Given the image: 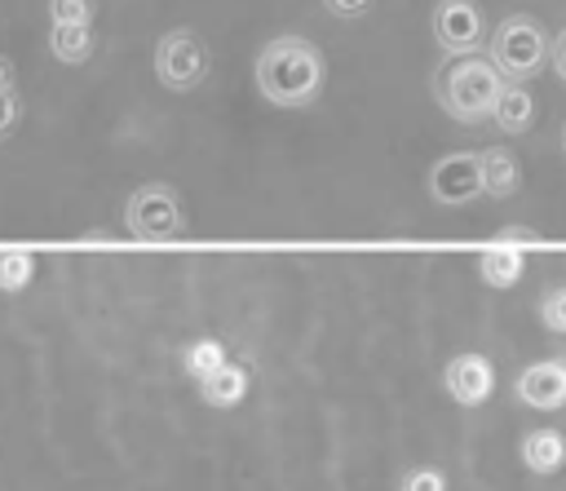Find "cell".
<instances>
[{
  "instance_id": "1",
  "label": "cell",
  "mask_w": 566,
  "mask_h": 491,
  "mask_svg": "<svg viewBox=\"0 0 566 491\" xmlns=\"http://www.w3.org/2000/svg\"><path fill=\"white\" fill-rule=\"evenodd\" d=\"M256 93L279 111H301L323 93L327 66L305 35H274L252 62Z\"/></svg>"
},
{
  "instance_id": "2",
  "label": "cell",
  "mask_w": 566,
  "mask_h": 491,
  "mask_svg": "<svg viewBox=\"0 0 566 491\" xmlns=\"http://www.w3.org/2000/svg\"><path fill=\"white\" fill-rule=\"evenodd\" d=\"M504 84H509V80L495 71V62L482 58V53H473V58H455V62L447 66L438 97H442V111H447L451 119H460V124H482V119L495 115V102H500Z\"/></svg>"
},
{
  "instance_id": "3",
  "label": "cell",
  "mask_w": 566,
  "mask_h": 491,
  "mask_svg": "<svg viewBox=\"0 0 566 491\" xmlns=\"http://www.w3.org/2000/svg\"><path fill=\"white\" fill-rule=\"evenodd\" d=\"M548 53H553V40H548V31L539 27V18H531V13H509V18L491 31V40H486V58L495 62V71H500L509 84L535 80V75L544 71Z\"/></svg>"
},
{
  "instance_id": "4",
  "label": "cell",
  "mask_w": 566,
  "mask_h": 491,
  "mask_svg": "<svg viewBox=\"0 0 566 491\" xmlns=\"http://www.w3.org/2000/svg\"><path fill=\"white\" fill-rule=\"evenodd\" d=\"M124 226L142 243H168V239H177L186 230V212H181L177 190L172 186H159V181L137 186L128 195V203H124Z\"/></svg>"
},
{
  "instance_id": "5",
  "label": "cell",
  "mask_w": 566,
  "mask_h": 491,
  "mask_svg": "<svg viewBox=\"0 0 566 491\" xmlns=\"http://www.w3.org/2000/svg\"><path fill=\"white\" fill-rule=\"evenodd\" d=\"M208 71H212V53H208V44L190 27H172L168 35H159V44H155V75H159L164 88L190 93V88H199L208 80Z\"/></svg>"
},
{
  "instance_id": "6",
  "label": "cell",
  "mask_w": 566,
  "mask_h": 491,
  "mask_svg": "<svg viewBox=\"0 0 566 491\" xmlns=\"http://www.w3.org/2000/svg\"><path fill=\"white\" fill-rule=\"evenodd\" d=\"M429 22H433L438 49L451 53V58H473V53H482V44L491 40L486 13H482L478 0H438Z\"/></svg>"
},
{
  "instance_id": "7",
  "label": "cell",
  "mask_w": 566,
  "mask_h": 491,
  "mask_svg": "<svg viewBox=\"0 0 566 491\" xmlns=\"http://www.w3.org/2000/svg\"><path fill=\"white\" fill-rule=\"evenodd\" d=\"M424 186H429V199L442 203V208H464V203H473V199L482 195V155H473V150H451V155L433 159Z\"/></svg>"
},
{
  "instance_id": "8",
  "label": "cell",
  "mask_w": 566,
  "mask_h": 491,
  "mask_svg": "<svg viewBox=\"0 0 566 491\" xmlns=\"http://www.w3.org/2000/svg\"><path fill=\"white\" fill-rule=\"evenodd\" d=\"M513 394L531 411H557V407H566V358H539V363L522 367Z\"/></svg>"
},
{
  "instance_id": "9",
  "label": "cell",
  "mask_w": 566,
  "mask_h": 491,
  "mask_svg": "<svg viewBox=\"0 0 566 491\" xmlns=\"http://www.w3.org/2000/svg\"><path fill=\"white\" fill-rule=\"evenodd\" d=\"M442 389L460 403V407H482L495 394V367L482 354H455L442 367Z\"/></svg>"
},
{
  "instance_id": "10",
  "label": "cell",
  "mask_w": 566,
  "mask_h": 491,
  "mask_svg": "<svg viewBox=\"0 0 566 491\" xmlns=\"http://www.w3.org/2000/svg\"><path fill=\"white\" fill-rule=\"evenodd\" d=\"M517 456H522V464L531 473L553 478V473L566 469V433L562 429H531V433H522Z\"/></svg>"
},
{
  "instance_id": "11",
  "label": "cell",
  "mask_w": 566,
  "mask_h": 491,
  "mask_svg": "<svg viewBox=\"0 0 566 491\" xmlns=\"http://www.w3.org/2000/svg\"><path fill=\"white\" fill-rule=\"evenodd\" d=\"M517 186H522V164H517V155H513L509 146H486V150H482V195L509 199V195H517Z\"/></svg>"
},
{
  "instance_id": "12",
  "label": "cell",
  "mask_w": 566,
  "mask_h": 491,
  "mask_svg": "<svg viewBox=\"0 0 566 491\" xmlns=\"http://www.w3.org/2000/svg\"><path fill=\"white\" fill-rule=\"evenodd\" d=\"M199 398L208 403V407H239L243 398H248V367L243 363H226V367H217L212 376H203L199 380Z\"/></svg>"
},
{
  "instance_id": "13",
  "label": "cell",
  "mask_w": 566,
  "mask_h": 491,
  "mask_svg": "<svg viewBox=\"0 0 566 491\" xmlns=\"http://www.w3.org/2000/svg\"><path fill=\"white\" fill-rule=\"evenodd\" d=\"M495 124H500V133H509V137H517V133H526L531 124H535V93L526 88V84H504V93H500V102H495V115H491Z\"/></svg>"
},
{
  "instance_id": "14",
  "label": "cell",
  "mask_w": 566,
  "mask_h": 491,
  "mask_svg": "<svg viewBox=\"0 0 566 491\" xmlns=\"http://www.w3.org/2000/svg\"><path fill=\"white\" fill-rule=\"evenodd\" d=\"M49 49L57 62L66 66H80L93 58V27L84 22H53V35H49Z\"/></svg>"
},
{
  "instance_id": "15",
  "label": "cell",
  "mask_w": 566,
  "mask_h": 491,
  "mask_svg": "<svg viewBox=\"0 0 566 491\" xmlns=\"http://www.w3.org/2000/svg\"><path fill=\"white\" fill-rule=\"evenodd\" d=\"M522 270H526V257L517 252V248H486L482 257H478V274H482V283H491V288H513L517 279H522Z\"/></svg>"
},
{
  "instance_id": "16",
  "label": "cell",
  "mask_w": 566,
  "mask_h": 491,
  "mask_svg": "<svg viewBox=\"0 0 566 491\" xmlns=\"http://www.w3.org/2000/svg\"><path fill=\"white\" fill-rule=\"evenodd\" d=\"M230 363V354H226V345L217 341V336H199V341H190L186 345V354H181V367H186V376L199 385L203 376H212L217 367H226Z\"/></svg>"
},
{
  "instance_id": "17",
  "label": "cell",
  "mask_w": 566,
  "mask_h": 491,
  "mask_svg": "<svg viewBox=\"0 0 566 491\" xmlns=\"http://www.w3.org/2000/svg\"><path fill=\"white\" fill-rule=\"evenodd\" d=\"M31 274H35V257L31 252H18V248L0 252V292H22L31 283Z\"/></svg>"
},
{
  "instance_id": "18",
  "label": "cell",
  "mask_w": 566,
  "mask_h": 491,
  "mask_svg": "<svg viewBox=\"0 0 566 491\" xmlns=\"http://www.w3.org/2000/svg\"><path fill=\"white\" fill-rule=\"evenodd\" d=\"M539 318H544L548 332L566 336V283H557V288H548V292L539 296Z\"/></svg>"
},
{
  "instance_id": "19",
  "label": "cell",
  "mask_w": 566,
  "mask_h": 491,
  "mask_svg": "<svg viewBox=\"0 0 566 491\" xmlns=\"http://www.w3.org/2000/svg\"><path fill=\"white\" fill-rule=\"evenodd\" d=\"M398 491H447V478H442V469H433V464H416V469L402 473Z\"/></svg>"
},
{
  "instance_id": "20",
  "label": "cell",
  "mask_w": 566,
  "mask_h": 491,
  "mask_svg": "<svg viewBox=\"0 0 566 491\" xmlns=\"http://www.w3.org/2000/svg\"><path fill=\"white\" fill-rule=\"evenodd\" d=\"M93 0H49V18L53 22H84L93 27Z\"/></svg>"
},
{
  "instance_id": "21",
  "label": "cell",
  "mask_w": 566,
  "mask_h": 491,
  "mask_svg": "<svg viewBox=\"0 0 566 491\" xmlns=\"http://www.w3.org/2000/svg\"><path fill=\"white\" fill-rule=\"evenodd\" d=\"M18 119H22V97H18V88H0V142L18 128Z\"/></svg>"
},
{
  "instance_id": "22",
  "label": "cell",
  "mask_w": 566,
  "mask_h": 491,
  "mask_svg": "<svg viewBox=\"0 0 566 491\" xmlns=\"http://www.w3.org/2000/svg\"><path fill=\"white\" fill-rule=\"evenodd\" d=\"M495 243H539V230L535 226H500Z\"/></svg>"
},
{
  "instance_id": "23",
  "label": "cell",
  "mask_w": 566,
  "mask_h": 491,
  "mask_svg": "<svg viewBox=\"0 0 566 491\" xmlns=\"http://www.w3.org/2000/svg\"><path fill=\"white\" fill-rule=\"evenodd\" d=\"M371 4H376V0H323V9L336 13V18H363Z\"/></svg>"
},
{
  "instance_id": "24",
  "label": "cell",
  "mask_w": 566,
  "mask_h": 491,
  "mask_svg": "<svg viewBox=\"0 0 566 491\" xmlns=\"http://www.w3.org/2000/svg\"><path fill=\"white\" fill-rule=\"evenodd\" d=\"M548 62H553V71H557V80L566 84V27L553 35V53H548Z\"/></svg>"
},
{
  "instance_id": "25",
  "label": "cell",
  "mask_w": 566,
  "mask_h": 491,
  "mask_svg": "<svg viewBox=\"0 0 566 491\" xmlns=\"http://www.w3.org/2000/svg\"><path fill=\"white\" fill-rule=\"evenodd\" d=\"M0 88H13V62L0 53Z\"/></svg>"
},
{
  "instance_id": "26",
  "label": "cell",
  "mask_w": 566,
  "mask_h": 491,
  "mask_svg": "<svg viewBox=\"0 0 566 491\" xmlns=\"http://www.w3.org/2000/svg\"><path fill=\"white\" fill-rule=\"evenodd\" d=\"M562 150H566V124H562Z\"/></svg>"
}]
</instances>
